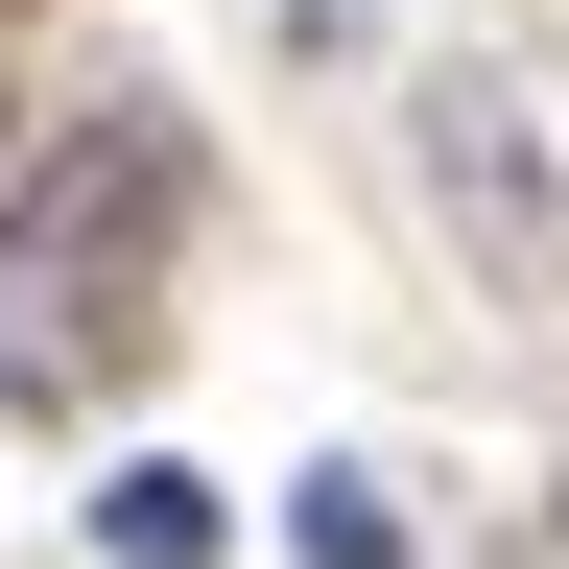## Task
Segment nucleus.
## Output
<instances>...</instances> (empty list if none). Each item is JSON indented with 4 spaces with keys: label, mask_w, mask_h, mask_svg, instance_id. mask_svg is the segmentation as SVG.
Returning a JSON list of instances; mask_svg holds the SVG:
<instances>
[{
    "label": "nucleus",
    "mask_w": 569,
    "mask_h": 569,
    "mask_svg": "<svg viewBox=\"0 0 569 569\" xmlns=\"http://www.w3.org/2000/svg\"><path fill=\"white\" fill-rule=\"evenodd\" d=\"M284 546H332V569H380V546H403V498H380V475H309V498H284Z\"/></svg>",
    "instance_id": "obj_3"
},
{
    "label": "nucleus",
    "mask_w": 569,
    "mask_h": 569,
    "mask_svg": "<svg viewBox=\"0 0 569 569\" xmlns=\"http://www.w3.org/2000/svg\"><path fill=\"white\" fill-rule=\"evenodd\" d=\"M0 167H24V96H0Z\"/></svg>",
    "instance_id": "obj_4"
},
{
    "label": "nucleus",
    "mask_w": 569,
    "mask_h": 569,
    "mask_svg": "<svg viewBox=\"0 0 569 569\" xmlns=\"http://www.w3.org/2000/svg\"><path fill=\"white\" fill-rule=\"evenodd\" d=\"M167 261H190V119L96 96L0 167V427H96L167 356Z\"/></svg>",
    "instance_id": "obj_1"
},
{
    "label": "nucleus",
    "mask_w": 569,
    "mask_h": 569,
    "mask_svg": "<svg viewBox=\"0 0 569 569\" xmlns=\"http://www.w3.org/2000/svg\"><path fill=\"white\" fill-rule=\"evenodd\" d=\"M213 522H238V498H213L190 451H119V475H96V546H142V569H190Z\"/></svg>",
    "instance_id": "obj_2"
}]
</instances>
